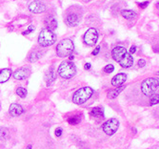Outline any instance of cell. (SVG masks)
Masks as SVG:
<instances>
[{"label":"cell","mask_w":159,"mask_h":149,"mask_svg":"<svg viewBox=\"0 0 159 149\" xmlns=\"http://www.w3.org/2000/svg\"><path fill=\"white\" fill-rule=\"evenodd\" d=\"M113 59L117 61L123 68H129L133 64V57L130 53L127 52L126 48L123 46H115L111 52Z\"/></svg>","instance_id":"obj_1"},{"label":"cell","mask_w":159,"mask_h":149,"mask_svg":"<svg viewBox=\"0 0 159 149\" xmlns=\"http://www.w3.org/2000/svg\"><path fill=\"white\" fill-rule=\"evenodd\" d=\"M82 18V11L81 8L78 6H72L67 10L65 15V22L70 27H75L80 23Z\"/></svg>","instance_id":"obj_2"},{"label":"cell","mask_w":159,"mask_h":149,"mask_svg":"<svg viewBox=\"0 0 159 149\" xmlns=\"http://www.w3.org/2000/svg\"><path fill=\"white\" fill-rule=\"evenodd\" d=\"M93 94V90L91 87H82L78 89L74 94L72 97V102L77 105H81L85 103L88 100H90L91 97Z\"/></svg>","instance_id":"obj_3"},{"label":"cell","mask_w":159,"mask_h":149,"mask_svg":"<svg viewBox=\"0 0 159 149\" xmlns=\"http://www.w3.org/2000/svg\"><path fill=\"white\" fill-rule=\"evenodd\" d=\"M56 41V35L54 33V31H51L49 29L41 30L40 33L38 35V43L42 47H49L52 46V44L55 43Z\"/></svg>","instance_id":"obj_4"},{"label":"cell","mask_w":159,"mask_h":149,"mask_svg":"<svg viewBox=\"0 0 159 149\" xmlns=\"http://www.w3.org/2000/svg\"><path fill=\"white\" fill-rule=\"evenodd\" d=\"M158 86H159L158 78H150L145 80L143 82L141 83V91L145 96L150 97V96L155 94V92L158 90Z\"/></svg>","instance_id":"obj_5"},{"label":"cell","mask_w":159,"mask_h":149,"mask_svg":"<svg viewBox=\"0 0 159 149\" xmlns=\"http://www.w3.org/2000/svg\"><path fill=\"white\" fill-rule=\"evenodd\" d=\"M74 51V44L71 39H64L56 47V54L59 57H67Z\"/></svg>","instance_id":"obj_6"},{"label":"cell","mask_w":159,"mask_h":149,"mask_svg":"<svg viewBox=\"0 0 159 149\" xmlns=\"http://www.w3.org/2000/svg\"><path fill=\"white\" fill-rule=\"evenodd\" d=\"M76 73V67L72 61H63L58 67V74L65 80L74 78Z\"/></svg>","instance_id":"obj_7"},{"label":"cell","mask_w":159,"mask_h":149,"mask_svg":"<svg viewBox=\"0 0 159 149\" xmlns=\"http://www.w3.org/2000/svg\"><path fill=\"white\" fill-rule=\"evenodd\" d=\"M84 43L88 46H93L98 40V32L95 28H90L84 35Z\"/></svg>","instance_id":"obj_8"},{"label":"cell","mask_w":159,"mask_h":149,"mask_svg":"<svg viewBox=\"0 0 159 149\" xmlns=\"http://www.w3.org/2000/svg\"><path fill=\"white\" fill-rule=\"evenodd\" d=\"M118 127H119L118 120L113 118V119L107 120V122L102 125V130L107 135H109V136H111V135H113L117 131Z\"/></svg>","instance_id":"obj_9"},{"label":"cell","mask_w":159,"mask_h":149,"mask_svg":"<svg viewBox=\"0 0 159 149\" xmlns=\"http://www.w3.org/2000/svg\"><path fill=\"white\" fill-rule=\"evenodd\" d=\"M46 5L39 0H34V1L30 2L29 5V11L32 13H42L46 12Z\"/></svg>","instance_id":"obj_10"},{"label":"cell","mask_w":159,"mask_h":149,"mask_svg":"<svg viewBox=\"0 0 159 149\" xmlns=\"http://www.w3.org/2000/svg\"><path fill=\"white\" fill-rule=\"evenodd\" d=\"M30 75V69L28 67H21V68L17 69L13 73V78L17 80H23L29 77Z\"/></svg>","instance_id":"obj_11"},{"label":"cell","mask_w":159,"mask_h":149,"mask_svg":"<svg viewBox=\"0 0 159 149\" xmlns=\"http://www.w3.org/2000/svg\"><path fill=\"white\" fill-rule=\"evenodd\" d=\"M127 80V75L124 74V73H120V74H117L116 76H114L111 80V84L114 87H119L121 85H123L125 83V81Z\"/></svg>","instance_id":"obj_12"},{"label":"cell","mask_w":159,"mask_h":149,"mask_svg":"<svg viewBox=\"0 0 159 149\" xmlns=\"http://www.w3.org/2000/svg\"><path fill=\"white\" fill-rule=\"evenodd\" d=\"M9 113L13 117H18L24 113V109L18 103H13V104H11L9 108Z\"/></svg>","instance_id":"obj_13"},{"label":"cell","mask_w":159,"mask_h":149,"mask_svg":"<svg viewBox=\"0 0 159 149\" xmlns=\"http://www.w3.org/2000/svg\"><path fill=\"white\" fill-rule=\"evenodd\" d=\"M55 78H56V76H55V71L54 69V67H51L48 71H47L45 75V81L47 83V85L50 86L52 83L54 82Z\"/></svg>","instance_id":"obj_14"},{"label":"cell","mask_w":159,"mask_h":149,"mask_svg":"<svg viewBox=\"0 0 159 149\" xmlns=\"http://www.w3.org/2000/svg\"><path fill=\"white\" fill-rule=\"evenodd\" d=\"M12 76V70L9 68H5L0 70V83L7 82Z\"/></svg>","instance_id":"obj_15"},{"label":"cell","mask_w":159,"mask_h":149,"mask_svg":"<svg viewBox=\"0 0 159 149\" xmlns=\"http://www.w3.org/2000/svg\"><path fill=\"white\" fill-rule=\"evenodd\" d=\"M45 25L47 26V29L54 31L57 28V21L54 16H48V17L45 18Z\"/></svg>","instance_id":"obj_16"},{"label":"cell","mask_w":159,"mask_h":149,"mask_svg":"<svg viewBox=\"0 0 159 149\" xmlns=\"http://www.w3.org/2000/svg\"><path fill=\"white\" fill-rule=\"evenodd\" d=\"M90 115H91L93 117H95V118H103L104 117V108L100 107V106L94 107L91 110Z\"/></svg>","instance_id":"obj_17"},{"label":"cell","mask_w":159,"mask_h":149,"mask_svg":"<svg viewBox=\"0 0 159 149\" xmlns=\"http://www.w3.org/2000/svg\"><path fill=\"white\" fill-rule=\"evenodd\" d=\"M41 54L40 52L37 51V50H33L32 52H30V54L29 55V57H28V60L30 61V62H35V61H37L39 58L41 57Z\"/></svg>","instance_id":"obj_18"},{"label":"cell","mask_w":159,"mask_h":149,"mask_svg":"<svg viewBox=\"0 0 159 149\" xmlns=\"http://www.w3.org/2000/svg\"><path fill=\"white\" fill-rule=\"evenodd\" d=\"M121 15L126 19H133L136 17V13L132 10H122Z\"/></svg>","instance_id":"obj_19"},{"label":"cell","mask_w":159,"mask_h":149,"mask_svg":"<svg viewBox=\"0 0 159 149\" xmlns=\"http://www.w3.org/2000/svg\"><path fill=\"white\" fill-rule=\"evenodd\" d=\"M124 88H125V87L121 85V86L117 87L116 89L111 90V91L108 93V98H110L111 100H113V98H115L117 97V96H118L122 91H123Z\"/></svg>","instance_id":"obj_20"},{"label":"cell","mask_w":159,"mask_h":149,"mask_svg":"<svg viewBox=\"0 0 159 149\" xmlns=\"http://www.w3.org/2000/svg\"><path fill=\"white\" fill-rule=\"evenodd\" d=\"M10 135V132L7 128L0 127V140H6Z\"/></svg>","instance_id":"obj_21"},{"label":"cell","mask_w":159,"mask_h":149,"mask_svg":"<svg viewBox=\"0 0 159 149\" xmlns=\"http://www.w3.org/2000/svg\"><path fill=\"white\" fill-rule=\"evenodd\" d=\"M16 94L18 95V97H20L21 98H24L27 97V90L23 88V87H18L17 89H16Z\"/></svg>","instance_id":"obj_22"},{"label":"cell","mask_w":159,"mask_h":149,"mask_svg":"<svg viewBox=\"0 0 159 149\" xmlns=\"http://www.w3.org/2000/svg\"><path fill=\"white\" fill-rule=\"evenodd\" d=\"M79 122H80V118L78 117V116L72 117V118H70V119L68 120V122L70 123V124H72V125L77 124V123Z\"/></svg>","instance_id":"obj_23"},{"label":"cell","mask_w":159,"mask_h":149,"mask_svg":"<svg viewBox=\"0 0 159 149\" xmlns=\"http://www.w3.org/2000/svg\"><path fill=\"white\" fill-rule=\"evenodd\" d=\"M159 97H158V94H155V95H152V98H150V105H155V104H158L159 102Z\"/></svg>","instance_id":"obj_24"},{"label":"cell","mask_w":159,"mask_h":149,"mask_svg":"<svg viewBox=\"0 0 159 149\" xmlns=\"http://www.w3.org/2000/svg\"><path fill=\"white\" fill-rule=\"evenodd\" d=\"M113 71H114V66L113 64H108V65L105 66L104 72L107 73V74H111V73H113Z\"/></svg>","instance_id":"obj_25"},{"label":"cell","mask_w":159,"mask_h":149,"mask_svg":"<svg viewBox=\"0 0 159 149\" xmlns=\"http://www.w3.org/2000/svg\"><path fill=\"white\" fill-rule=\"evenodd\" d=\"M33 30H34V26H33V25H30V26L29 27V29H28L27 31H25V32H23L22 33H23L24 35H29V33H32Z\"/></svg>","instance_id":"obj_26"},{"label":"cell","mask_w":159,"mask_h":149,"mask_svg":"<svg viewBox=\"0 0 159 149\" xmlns=\"http://www.w3.org/2000/svg\"><path fill=\"white\" fill-rule=\"evenodd\" d=\"M149 3H150L149 1H144V2H142V3H137V5L139 8H141V9H145V8L149 5Z\"/></svg>","instance_id":"obj_27"},{"label":"cell","mask_w":159,"mask_h":149,"mask_svg":"<svg viewBox=\"0 0 159 149\" xmlns=\"http://www.w3.org/2000/svg\"><path fill=\"white\" fill-rule=\"evenodd\" d=\"M138 66L140 67V68H143V67L146 66V60L143 59V58H141V59L138 60Z\"/></svg>","instance_id":"obj_28"},{"label":"cell","mask_w":159,"mask_h":149,"mask_svg":"<svg viewBox=\"0 0 159 149\" xmlns=\"http://www.w3.org/2000/svg\"><path fill=\"white\" fill-rule=\"evenodd\" d=\"M99 52H100V46H97L95 49L93 50V53H91V54H93V55H97L99 54Z\"/></svg>","instance_id":"obj_29"},{"label":"cell","mask_w":159,"mask_h":149,"mask_svg":"<svg viewBox=\"0 0 159 149\" xmlns=\"http://www.w3.org/2000/svg\"><path fill=\"white\" fill-rule=\"evenodd\" d=\"M61 135H62V128H57L56 130H55V136L61 137Z\"/></svg>","instance_id":"obj_30"},{"label":"cell","mask_w":159,"mask_h":149,"mask_svg":"<svg viewBox=\"0 0 159 149\" xmlns=\"http://www.w3.org/2000/svg\"><path fill=\"white\" fill-rule=\"evenodd\" d=\"M135 52H136V46H134V45H132V46L131 47V49H130V54H131V55H133Z\"/></svg>","instance_id":"obj_31"},{"label":"cell","mask_w":159,"mask_h":149,"mask_svg":"<svg viewBox=\"0 0 159 149\" xmlns=\"http://www.w3.org/2000/svg\"><path fill=\"white\" fill-rule=\"evenodd\" d=\"M91 63H86V64H85V66H84V68H85L86 70H90V69H91Z\"/></svg>","instance_id":"obj_32"},{"label":"cell","mask_w":159,"mask_h":149,"mask_svg":"<svg viewBox=\"0 0 159 149\" xmlns=\"http://www.w3.org/2000/svg\"><path fill=\"white\" fill-rule=\"evenodd\" d=\"M69 57H70V60H72V59H74V55H69Z\"/></svg>","instance_id":"obj_33"},{"label":"cell","mask_w":159,"mask_h":149,"mask_svg":"<svg viewBox=\"0 0 159 149\" xmlns=\"http://www.w3.org/2000/svg\"><path fill=\"white\" fill-rule=\"evenodd\" d=\"M26 149H32V144H29V145H28Z\"/></svg>","instance_id":"obj_34"}]
</instances>
